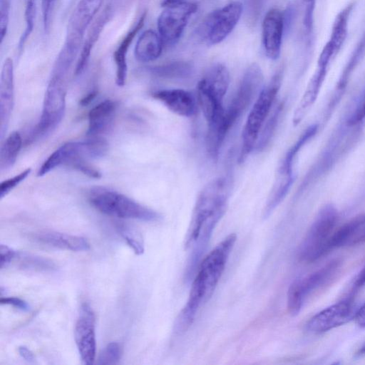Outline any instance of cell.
Wrapping results in <instances>:
<instances>
[{
	"label": "cell",
	"instance_id": "1",
	"mask_svg": "<svg viewBox=\"0 0 365 365\" xmlns=\"http://www.w3.org/2000/svg\"><path fill=\"white\" fill-rule=\"evenodd\" d=\"M229 195L228 179L219 177L210 181L197 197L185 242L189 252L185 272L187 280L193 276L215 227L226 212Z\"/></svg>",
	"mask_w": 365,
	"mask_h": 365
},
{
	"label": "cell",
	"instance_id": "2",
	"mask_svg": "<svg viewBox=\"0 0 365 365\" xmlns=\"http://www.w3.org/2000/svg\"><path fill=\"white\" fill-rule=\"evenodd\" d=\"M236 240L235 233L230 234L200 262L186 304L176 319L174 325L175 334H183L189 329L198 310L212 297L225 269Z\"/></svg>",
	"mask_w": 365,
	"mask_h": 365
},
{
	"label": "cell",
	"instance_id": "3",
	"mask_svg": "<svg viewBox=\"0 0 365 365\" xmlns=\"http://www.w3.org/2000/svg\"><path fill=\"white\" fill-rule=\"evenodd\" d=\"M264 76L260 66L253 63L245 71L239 86L221 120L207 126L206 150L209 157L217 161L227 133L244 112L256 99L262 88Z\"/></svg>",
	"mask_w": 365,
	"mask_h": 365
},
{
	"label": "cell",
	"instance_id": "4",
	"mask_svg": "<svg viewBox=\"0 0 365 365\" xmlns=\"http://www.w3.org/2000/svg\"><path fill=\"white\" fill-rule=\"evenodd\" d=\"M282 78V70L277 71L255 100L242 132L238 163H242L255 148L260 131L279 91Z\"/></svg>",
	"mask_w": 365,
	"mask_h": 365
},
{
	"label": "cell",
	"instance_id": "5",
	"mask_svg": "<svg viewBox=\"0 0 365 365\" xmlns=\"http://www.w3.org/2000/svg\"><path fill=\"white\" fill-rule=\"evenodd\" d=\"M88 200L96 210L111 217L145 222H155L161 219V215L153 209L106 187L92 188L88 194Z\"/></svg>",
	"mask_w": 365,
	"mask_h": 365
},
{
	"label": "cell",
	"instance_id": "6",
	"mask_svg": "<svg viewBox=\"0 0 365 365\" xmlns=\"http://www.w3.org/2000/svg\"><path fill=\"white\" fill-rule=\"evenodd\" d=\"M337 220V210L332 204H326L319 210L299 247L303 261L314 262L332 250Z\"/></svg>",
	"mask_w": 365,
	"mask_h": 365
},
{
	"label": "cell",
	"instance_id": "7",
	"mask_svg": "<svg viewBox=\"0 0 365 365\" xmlns=\"http://www.w3.org/2000/svg\"><path fill=\"white\" fill-rule=\"evenodd\" d=\"M318 129L319 125L316 123L307 127L284 155L263 210L264 219L272 213L287 196L294 181L293 167L295 159L301 149L316 135Z\"/></svg>",
	"mask_w": 365,
	"mask_h": 365
},
{
	"label": "cell",
	"instance_id": "8",
	"mask_svg": "<svg viewBox=\"0 0 365 365\" xmlns=\"http://www.w3.org/2000/svg\"><path fill=\"white\" fill-rule=\"evenodd\" d=\"M108 149L107 141L98 137H93L81 141L66 143L56 150L43 162L37 175L43 176L61 165L71 167L74 163L79 160L102 158L106 154Z\"/></svg>",
	"mask_w": 365,
	"mask_h": 365
},
{
	"label": "cell",
	"instance_id": "9",
	"mask_svg": "<svg viewBox=\"0 0 365 365\" xmlns=\"http://www.w3.org/2000/svg\"><path fill=\"white\" fill-rule=\"evenodd\" d=\"M240 1H232L208 14L197 29V35L207 46L220 43L233 31L242 14Z\"/></svg>",
	"mask_w": 365,
	"mask_h": 365
},
{
	"label": "cell",
	"instance_id": "10",
	"mask_svg": "<svg viewBox=\"0 0 365 365\" xmlns=\"http://www.w3.org/2000/svg\"><path fill=\"white\" fill-rule=\"evenodd\" d=\"M341 264L340 259H333L314 272L293 281L287 292L289 313L297 315L308 297L328 284L339 272Z\"/></svg>",
	"mask_w": 365,
	"mask_h": 365
},
{
	"label": "cell",
	"instance_id": "11",
	"mask_svg": "<svg viewBox=\"0 0 365 365\" xmlns=\"http://www.w3.org/2000/svg\"><path fill=\"white\" fill-rule=\"evenodd\" d=\"M198 6L193 2L182 1L165 8L158 18V34L163 43L175 45L182 36Z\"/></svg>",
	"mask_w": 365,
	"mask_h": 365
},
{
	"label": "cell",
	"instance_id": "12",
	"mask_svg": "<svg viewBox=\"0 0 365 365\" xmlns=\"http://www.w3.org/2000/svg\"><path fill=\"white\" fill-rule=\"evenodd\" d=\"M355 305L351 298L343 299L317 313L306 324L312 334H321L340 327L355 316Z\"/></svg>",
	"mask_w": 365,
	"mask_h": 365
},
{
	"label": "cell",
	"instance_id": "13",
	"mask_svg": "<svg viewBox=\"0 0 365 365\" xmlns=\"http://www.w3.org/2000/svg\"><path fill=\"white\" fill-rule=\"evenodd\" d=\"M74 336L83 364L91 365L96 359V341L95 334V314L89 304L84 303L80 308Z\"/></svg>",
	"mask_w": 365,
	"mask_h": 365
},
{
	"label": "cell",
	"instance_id": "14",
	"mask_svg": "<svg viewBox=\"0 0 365 365\" xmlns=\"http://www.w3.org/2000/svg\"><path fill=\"white\" fill-rule=\"evenodd\" d=\"M284 25V14L278 9L269 10L264 16L262 44L266 56L271 60H277L280 56Z\"/></svg>",
	"mask_w": 365,
	"mask_h": 365
},
{
	"label": "cell",
	"instance_id": "15",
	"mask_svg": "<svg viewBox=\"0 0 365 365\" xmlns=\"http://www.w3.org/2000/svg\"><path fill=\"white\" fill-rule=\"evenodd\" d=\"M14 64L12 59L7 58L2 66L0 83V138L1 140L7 131L14 106Z\"/></svg>",
	"mask_w": 365,
	"mask_h": 365
},
{
	"label": "cell",
	"instance_id": "16",
	"mask_svg": "<svg viewBox=\"0 0 365 365\" xmlns=\"http://www.w3.org/2000/svg\"><path fill=\"white\" fill-rule=\"evenodd\" d=\"M151 96L178 115L190 118L197 113L196 100L187 91L180 88L160 89L153 91Z\"/></svg>",
	"mask_w": 365,
	"mask_h": 365
},
{
	"label": "cell",
	"instance_id": "17",
	"mask_svg": "<svg viewBox=\"0 0 365 365\" xmlns=\"http://www.w3.org/2000/svg\"><path fill=\"white\" fill-rule=\"evenodd\" d=\"M365 242V212L353 218L337 230L331 240V248L351 246Z\"/></svg>",
	"mask_w": 365,
	"mask_h": 365
},
{
	"label": "cell",
	"instance_id": "18",
	"mask_svg": "<svg viewBox=\"0 0 365 365\" xmlns=\"http://www.w3.org/2000/svg\"><path fill=\"white\" fill-rule=\"evenodd\" d=\"M146 14L145 11L141 15L138 21L133 29L128 32L113 53V59L116 66L115 83L118 86H123L125 83L128 71L126 57L128 51L133 38L143 26Z\"/></svg>",
	"mask_w": 365,
	"mask_h": 365
},
{
	"label": "cell",
	"instance_id": "19",
	"mask_svg": "<svg viewBox=\"0 0 365 365\" xmlns=\"http://www.w3.org/2000/svg\"><path fill=\"white\" fill-rule=\"evenodd\" d=\"M103 0H80L69 20L68 32L83 36Z\"/></svg>",
	"mask_w": 365,
	"mask_h": 365
},
{
	"label": "cell",
	"instance_id": "20",
	"mask_svg": "<svg viewBox=\"0 0 365 365\" xmlns=\"http://www.w3.org/2000/svg\"><path fill=\"white\" fill-rule=\"evenodd\" d=\"M115 110V103L109 99L93 107L88 113L87 135L96 137L106 130L112 123Z\"/></svg>",
	"mask_w": 365,
	"mask_h": 365
},
{
	"label": "cell",
	"instance_id": "21",
	"mask_svg": "<svg viewBox=\"0 0 365 365\" xmlns=\"http://www.w3.org/2000/svg\"><path fill=\"white\" fill-rule=\"evenodd\" d=\"M163 42L158 34L148 29L145 31L138 38L134 54L136 59L143 63L156 60L163 51Z\"/></svg>",
	"mask_w": 365,
	"mask_h": 365
},
{
	"label": "cell",
	"instance_id": "22",
	"mask_svg": "<svg viewBox=\"0 0 365 365\" xmlns=\"http://www.w3.org/2000/svg\"><path fill=\"white\" fill-rule=\"evenodd\" d=\"M109 17L110 9H106L92 24V26L88 31V35L85 40L81 50L80 56L75 68L76 75L81 74L87 66L91 51L96 42L98 41L101 33L106 24Z\"/></svg>",
	"mask_w": 365,
	"mask_h": 365
},
{
	"label": "cell",
	"instance_id": "23",
	"mask_svg": "<svg viewBox=\"0 0 365 365\" xmlns=\"http://www.w3.org/2000/svg\"><path fill=\"white\" fill-rule=\"evenodd\" d=\"M36 238L46 245L74 252L87 251L90 249L88 241L79 236L57 232H44L38 234Z\"/></svg>",
	"mask_w": 365,
	"mask_h": 365
},
{
	"label": "cell",
	"instance_id": "24",
	"mask_svg": "<svg viewBox=\"0 0 365 365\" xmlns=\"http://www.w3.org/2000/svg\"><path fill=\"white\" fill-rule=\"evenodd\" d=\"M148 71L152 76L158 78L181 79L191 75L192 66L186 61H175L150 67Z\"/></svg>",
	"mask_w": 365,
	"mask_h": 365
},
{
	"label": "cell",
	"instance_id": "25",
	"mask_svg": "<svg viewBox=\"0 0 365 365\" xmlns=\"http://www.w3.org/2000/svg\"><path fill=\"white\" fill-rule=\"evenodd\" d=\"M22 138L18 131H14L4 141L0 150V168L1 171L11 168L16 162L21 148Z\"/></svg>",
	"mask_w": 365,
	"mask_h": 365
},
{
	"label": "cell",
	"instance_id": "26",
	"mask_svg": "<svg viewBox=\"0 0 365 365\" xmlns=\"http://www.w3.org/2000/svg\"><path fill=\"white\" fill-rule=\"evenodd\" d=\"M353 7V3L348 4L336 15L334 19L328 42L336 53L339 51L346 37L348 21Z\"/></svg>",
	"mask_w": 365,
	"mask_h": 365
},
{
	"label": "cell",
	"instance_id": "27",
	"mask_svg": "<svg viewBox=\"0 0 365 365\" xmlns=\"http://www.w3.org/2000/svg\"><path fill=\"white\" fill-rule=\"evenodd\" d=\"M283 108L284 103L279 102L270 112L259 135L255 148L257 150H262L269 143L276 130Z\"/></svg>",
	"mask_w": 365,
	"mask_h": 365
},
{
	"label": "cell",
	"instance_id": "28",
	"mask_svg": "<svg viewBox=\"0 0 365 365\" xmlns=\"http://www.w3.org/2000/svg\"><path fill=\"white\" fill-rule=\"evenodd\" d=\"M36 13V0H26L24 17L25 29L19 39L18 49L21 52L33 31Z\"/></svg>",
	"mask_w": 365,
	"mask_h": 365
},
{
	"label": "cell",
	"instance_id": "29",
	"mask_svg": "<svg viewBox=\"0 0 365 365\" xmlns=\"http://www.w3.org/2000/svg\"><path fill=\"white\" fill-rule=\"evenodd\" d=\"M118 228L120 235L134 252L138 255H142L144 252V244L138 231L125 225H119Z\"/></svg>",
	"mask_w": 365,
	"mask_h": 365
},
{
	"label": "cell",
	"instance_id": "30",
	"mask_svg": "<svg viewBox=\"0 0 365 365\" xmlns=\"http://www.w3.org/2000/svg\"><path fill=\"white\" fill-rule=\"evenodd\" d=\"M121 355V349L117 342H110L103 349L98 358V364L110 365L117 364Z\"/></svg>",
	"mask_w": 365,
	"mask_h": 365
},
{
	"label": "cell",
	"instance_id": "31",
	"mask_svg": "<svg viewBox=\"0 0 365 365\" xmlns=\"http://www.w3.org/2000/svg\"><path fill=\"white\" fill-rule=\"evenodd\" d=\"M30 168L24 170L19 174L4 180L0 185V198L2 199L10 191H11L16 185L22 182L31 173Z\"/></svg>",
	"mask_w": 365,
	"mask_h": 365
},
{
	"label": "cell",
	"instance_id": "32",
	"mask_svg": "<svg viewBox=\"0 0 365 365\" xmlns=\"http://www.w3.org/2000/svg\"><path fill=\"white\" fill-rule=\"evenodd\" d=\"M10 0H0V41L6 35L9 20Z\"/></svg>",
	"mask_w": 365,
	"mask_h": 365
},
{
	"label": "cell",
	"instance_id": "33",
	"mask_svg": "<svg viewBox=\"0 0 365 365\" xmlns=\"http://www.w3.org/2000/svg\"><path fill=\"white\" fill-rule=\"evenodd\" d=\"M365 118V88L361 101L356 106L354 111L347 120V125L354 126L359 124Z\"/></svg>",
	"mask_w": 365,
	"mask_h": 365
},
{
	"label": "cell",
	"instance_id": "34",
	"mask_svg": "<svg viewBox=\"0 0 365 365\" xmlns=\"http://www.w3.org/2000/svg\"><path fill=\"white\" fill-rule=\"evenodd\" d=\"M22 263H24V267L33 269H47L53 267L50 262L36 257L26 256Z\"/></svg>",
	"mask_w": 365,
	"mask_h": 365
},
{
	"label": "cell",
	"instance_id": "35",
	"mask_svg": "<svg viewBox=\"0 0 365 365\" xmlns=\"http://www.w3.org/2000/svg\"><path fill=\"white\" fill-rule=\"evenodd\" d=\"M56 1L57 0H42V15L45 31L48 30L49 28L51 13Z\"/></svg>",
	"mask_w": 365,
	"mask_h": 365
},
{
	"label": "cell",
	"instance_id": "36",
	"mask_svg": "<svg viewBox=\"0 0 365 365\" xmlns=\"http://www.w3.org/2000/svg\"><path fill=\"white\" fill-rule=\"evenodd\" d=\"M16 257V252L5 245H0L1 268L9 264Z\"/></svg>",
	"mask_w": 365,
	"mask_h": 365
},
{
	"label": "cell",
	"instance_id": "37",
	"mask_svg": "<svg viewBox=\"0 0 365 365\" xmlns=\"http://www.w3.org/2000/svg\"><path fill=\"white\" fill-rule=\"evenodd\" d=\"M0 302L2 304L12 305L24 312L30 309L29 304L26 301L18 297H1Z\"/></svg>",
	"mask_w": 365,
	"mask_h": 365
},
{
	"label": "cell",
	"instance_id": "38",
	"mask_svg": "<svg viewBox=\"0 0 365 365\" xmlns=\"http://www.w3.org/2000/svg\"><path fill=\"white\" fill-rule=\"evenodd\" d=\"M355 321L361 328H365V303L356 312Z\"/></svg>",
	"mask_w": 365,
	"mask_h": 365
},
{
	"label": "cell",
	"instance_id": "39",
	"mask_svg": "<svg viewBox=\"0 0 365 365\" xmlns=\"http://www.w3.org/2000/svg\"><path fill=\"white\" fill-rule=\"evenodd\" d=\"M20 356L29 362H32L34 360L33 352L25 346H21L18 349Z\"/></svg>",
	"mask_w": 365,
	"mask_h": 365
},
{
	"label": "cell",
	"instance_id": "40",
	"mask_svg": "<svg viewBox=\"0 0 365 365\" xmlns=\"http://www.w3.org/2000/svg\"><path fill=\"white\" fill-rule=\"evenodd\" d=\"M98 92L96 91H92L88 93L86 96H85L83 98L80 100L79 104L81 106H86L89 105L93 99L96 97Z\"/></svg>",
	"mask_w": 365,
	"mask_h": 365
},
{
	"label": "cell",
	"instance_id": "41",
	"mask_svg": "<svg viewBox=\"0 0 365 365\" xmlns=\"http://www.w3.org/2000/svg\"><path fill=\"white\" fill-rule=\"evenodd\" d=\"M365 284V267L359 274L356 281L354 282L355 287H359Z\"/></svg>",
	"mask_w": 365,
	"mask_h": 365
},
{
	"label": "cell",
	"instance_id": "42",
	"mask_svg": "<svg viewBox=\"0 0 365 365\" xmlns=\"http://www.w3.org/2000/svg\"><path fill=\"white\" fill-rule=\"evenodd\" d=\"M182 1H185V0H163L160 4L161 6L165 8L167 6L174 5Z\"/></svg>",
	"mask_w": 365,
	"mask_h": 365
},
{
	"label": "cell",
	"instance_id": "43",
	"mask_svg": "<svg viewBox=\"0 0 365 365\" xmlns=\"http://www.w3.org/2000/svg\"><path fill=\"white\" fill-rule=\"evenodd\" d=\"M356 356H361L365 355V343L356 352Z\"/></svg>",
	"mask_w": 365,
	"mask_h": 365
},
{
	"label": "cell",
	"instance_id": "44",
	"mask_svg": "<svg viewBox=\"0 0 365 365\" xmlns=\"http://www.w3.org/2000/svg\"><path fill=\"white\" fill-rule=\"evenodd\" d=\"M304 6L315 3V0H298Z\"/></svg>",
	"mask_w": 365,
	"mask_h": 365
}]
</instances>
